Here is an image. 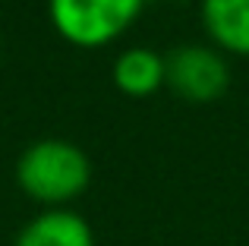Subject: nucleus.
Masks as SVG:
<instances>
[{
	"label": "nucleus",
	"mask_w": 249,
	"mask_h": 246,
	"mask_svg": "<svg viewBox=\"0 0 249 246\" xmlns=\"http://www.w3.org/2000/svg\"><path fill=\"white\" fill-rule=\"evenodd\" d=\"M167 88L189 105H212L231 88V63L212 41H189L167 54Z\"/></svg>",
	"instance_id": "7ed1b4c3"
},
{
	"label": "nucleus",
	"mask_w": 249,
	"mask_h": 246,
	"mask_svg": "<svg viewBox=\"0 0 249 246\" xmlns=\"http://www.w3.org/2000/svg\"><path fill=\"white\" fill-rule=\"evenodd\" d=\"M148 0H48V22L67 44L98 51L120 41Z\"/></svg>",
	"instance_id": "f03ea898"
},
{
	"label": "nucleus",
	"mask_w": 249,
	"mask_h": 246,
	"mask_svg": "<svg viewBox=\"0 0 249 246\" xmlns=\"http://www.w3.org/2000/svg\"><path fill=\"white\" fill-rule=\"evenodd\" d=\"M13 246H95V230L73 205H57L32 215L19 228Z\"/></svg>",
	"instance_id": "20e7f679"
},
{
	"label": "nucleus",
	"mask_w": 249,
	"mask_h": 246,
	"mask_svg": "<svg viewBox=\"0 0 249 246\" xmlns=\"http://www.w3.org/2000/svg\"><path fill=\"white\" fill-rule=\"evenodd\" d=\"M0 57H3V41H0Z\"/></svg>",
	"instance_id": "0eeeda50"
},
{
	"label": "nucleus",
	"mask_w": 249,
	"mask_h": 246,
	"mask_svg": "<svg viewBox=\"0 0 249 246\" xmlns=\"http://www.w3.org/2000/svg\"><path fill=\"white\" fill-rule=\"evenodd\" d=\"M0 3H3V0H0Z\"/></svg>",
	"instance_id": "6e6552de"
},
{
	"label": "nucleus",
	"mask_w": 249,
	"mask_h": 246,
	"mask_svg": "<svg viewBox=\"0 0 249 246\" xmlns=\"http://www.w3.org/2000/svg\"><path fill=\"white\" fill-rule=\"evenodd\" d=\"M205 38L227 57H249V0H199Z\"/></svg>",
	"instance_id": "39448f33"
},
{
	"label": "nucleus",
	"mask_w": 249,
	"mask_h": 246,
	"mask_svg": "<svg viewBox=\"0 0 249 246\" xmlns=\"http://www.w3.org/2000/svg\"><path fill=\"white\" fill-rule=\"evenodd\" d=\"M91 183V161L70 139H38L16 158V186L41 209L73 205Z\"/></svg>",
	"instance_id": "f257e3e1"
},
{
	"label": "nucleus",
	"mask_w": 249,
	"mask_h": 246,
	"mask_svg": "<svg viewBox=\"0 0 249 246\" xmlns=\"http://www.w3.org/2000/svg\"><path fill=\"white\" fill-rule=\"evenodd\" d=\"M110 76L126 98H148L167 86V57L145 44H133L117 54Z\"/></svg>",
	"instance_id": "423d86ee"
}]
</instances>
